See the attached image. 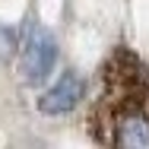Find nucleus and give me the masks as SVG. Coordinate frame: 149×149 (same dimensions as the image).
Segmentation results:
<instances>
[{
  "instance_id": "1",
  "label": "nucleus",
  "mask_w": 149,
  "mask_h": 149,
  "mask_svg": "<svg viewBox=\"0 0 149 149\" xmlns=\"http://www.w3.org/2000/svg\"><path fill=\"white\" fill-rule=\"evenodd\" d=\"M89 133L102 146L149 149V67L130 48H114L98 73Z\"/></svg>"
},
{
  "instance_id": "3",
  "label": "nucleus",
  "mask_w": 149,
  "mask_h": 149,
  "mask_svg": "<svg viewBox=\"0 0 149 149\" xmlns=\"http://www.w3.org/2000/svg\"><path fill=\"white\" fill-rule=\"evenodd\" d=\"M83 98H86V83H83V76L73 73V70H67V73H60V79L48 92H41L38 111H41V114H51V118L70 114Z\"/></svg>"
},
{
  "instance_id": "2",
  "label": "nucleus",
  "mask_w": 149,
  "mask_h": 149,
  "mask_svg": "<svg viewBox=\"0 0 149 149\" xmlns=\"http://www.w3.org/2000/svg\"><path fill=\"white\" fill-rule=\"evenodd\" d=\"M57 63V41L48 29L32 22L22 35V54H19V70L29 86H41Z\"/></svg>"
}]
</instances>
